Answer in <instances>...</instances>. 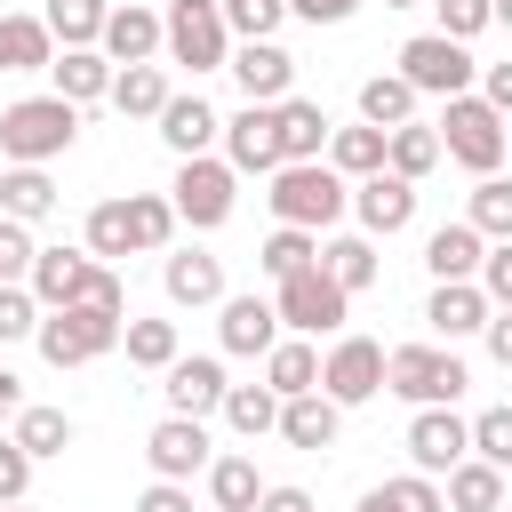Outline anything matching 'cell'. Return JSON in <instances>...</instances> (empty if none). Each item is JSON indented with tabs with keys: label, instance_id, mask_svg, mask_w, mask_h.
Segmentation results:
<instances>
[{
	"label": "cell",
	"instance_id": "ab89813d",
	"mask_svg": "<svg viewBox=\"0 0 512 512\" xmlns=\"http://www.w3.org/2000/svg\"><path fill=\"white\" fill-rule=\"evenodd\" d=\"M480 240H512V176H480L472 184V216H464Z\"/></svg>",
	"mask_w": 512,
	"mask_h": 512
},
{
	"label": "cell",
	"instance_id": "5bb4252c",
	"mask_svg": "<svg viewBox=\"0 0 512 512\" xmlns=\"http://www.w3.org/2000/svg\"><path fill=\"white\" fill-rule=\"evenodd\" d=\"M144 456H152V472H160V480H192V472H208V464H216V456H208V424H200V416H168V424H152Z\"/></svg>",
	"mask_w": 512,
	"mask_h": 512
},
{
	"label": "cell",
	"instance_id": "680465c9",
	"mask_svg": "<svg viewBox=\"0 0 512 512\" xmlns=\"http://www.w3.org/2000/svg\"><path fill=\"white\" fill-rule=\"evenodd\" d=\"M480 336H488V352L512 368V312H488V328H480Z\"/></svg>",
	"mask_w": 512,
	"mask_h": 512
},
{
	"label": "cell",
	"instance_id": "9a60e30c",
	"mask_svg": "<svg viewBox=\"0 0 512 512\" xmlns=\"http://www.w3.org/2000/svg\"><path fill=\"white\" fill-rule=\"evenodd\" d=\"M352 208H360V224H368V232H384V240H392V232L416 216V184H408V176H392V168H376V176H360V184H352Z\"/></svg>",
	"mask_w": 512,
	"mask_h": 512
},
{
	"label": "cell",
	"instance_id": "ba28073f",
	"mask_svg": "<svg viewBox=\"0 0 512 512\" xmlns=\"http://www.w3.org/2000/svg\"><path fill=\"white\" fill-rule=\"evenodd\" d=\"M344 288L312 264V272H296V280H280V296H272V312H280V328H296V336H328V328H344Z\"/></svg>",
	"mask_w": 512,
	"mask_h": 512
},
{
	"label": "cell",
	"instance_id": "8d00e7d4",
	"mask_svg": "<svg viewBox=\"0 0 512 512\" xmlns=\"http://www.w3.org/2000/svg\"><path fill=\"white\" fill-rule=\"evenodd\" d=\"M8 440H16L32 464H40V456H64V448H72V416H64V408H24Z\"/></svg>",
	"mask_w": 512,
	"mask_h": 512
},
{
	"label": "cell",
	"instance_id": "7bdbcfd3",
	"mask_svg": "<svg viewBox=\"0 0 512 512\" xmlns=\"http://www.w3.org/2000/svg\"><path fill=\"white\" fill-rule=\"evenodd\" d=\"M320 272H328L344 296H360V288L376 280V248H368V240H328V248H320Z\"/></svg>",
	"mask_w": 512,
	"mask_h": 512
},
{
	"label": "cell",
	"instance_id": "e0dca14e",
	"mask_svg": "<svg viewBox=\"0 0 512 512\" xmlns=\"http://www.w3.org/2000/svg\"><path fill=\"white\" fill-rule=\"evenodd\" d=\"M208 408H224V360H208V352H176L168 360V416H208Z\"/></svg>",
	"mask_w": 512,
	"mask_h": 512
},
{
	"label": "cell",
	"instance_id": "f35d334b",
	"mask_svg": "<svg viewBox=\"0 0 512 512\" xmlns=\"http://www.w3.org/2000/svg\"><path fill=\"white\" fill-rule=\"evenodd\" d=\"M448 504H456V512H496V504H504V472L480 464V456H464V464L448 472Z\"/></svg>",
	"mask_w": 512,
	"mask_h": 512
},
{
	"label": "cell",
	"instance_id": "bcb514c9",
	"mask_svg": "<svg viewBox=\"0 0 512 512\" xmlns=\"http://www.w3.org/2000/svg\"><path fill=\"white\" fill-rule=\"evenodd\" d=\"M472 456L496 464V472H512V408H480L472 416Z\"/></svg>",
	"mask_w": 512,
	"mask_h": 512
},
{
	"label": "cell",
	"instance_id": "6da1fadb",
	"mask_svg": "<svg viewBox=\"0 0 512 512\" xmlns=\"http://www.w3.org/2000/svg\"><path fill=\"white\" fill-rule=\"evenodd\" d=\"M272 216L280 224H296V232H328L344 208H352V184L328 168V160H288V168H272Z\"/></svg>",
	"mask_w": 512,
	"mask_h": 512
},
{
	"label": "cell",
	"instance_id": "8fae6325",
	"mask_svg": "<svg viewBox=\"0 0 512 512\" xmlns=\"http://www.w3.org/2000/svg\"><path fill=\"white\" fill-rule=\"evenodd\" d=\"M224 168L232 176H272L280 168V120H272V104H240L224 120Z\"/></svg>",
	"mask_w": 512,
	"mask_h": 512
},
{
	"label": "cell",
	"instance_id": "681fc988",
	"mask_svg": "<svg viewBox=\"0 0 512 512\" xmlns=\"http://www.w3.org/2000/svg\"><path fill=\"white\" fill-rule=\"evenodd\" d=\"M32 256H40V248H32V232L0 216V288H16V280L32 272Z\"/></svg>",
	"mask_w": 512,
	"mask_h": 512
},
{
	"label": "cell",
	"instance_id": "f6af8a7d",
	"mask_svg": "<svg viewBox=\"0 0 512 512\" xmlns=\"http://www.w3.org/2000/svg\"><path fill=\"white\" fill-rule=\"evenodd\" d=\"M216 16H224V32H240V40H272V24L288 16V0H216Z\"/></svg>",
	"mask_w": 512,
	"mask_h": 512
},
{
	"label": "cell",
	"instance_id": "91938a15",
	"mask_svg": "<svg viewBox=\"0 0 512 512\" xmlns=\"http://www.w3.org/2000/svg\"><path fill=\"white\" fill-rule=\"evenodd\" d=\"M256 512H312V496H304V488H264Z\"/></svg>",
	"mask_w": 512,
	"mask_h": 512
},
{
	"label": "cell",
	"instance_id": "74e56055",
	"mask_svg": "<svg viewBox=\"0 0 512 512\" xmlns=\"http://www.w3.org/2000/svg\"><path fill=\"white\" fill-rule=\"evenodd\" d=\"M208 496H216V512H256L264 480H256L248 456H216V464H208Z\"/></svg>",
	"mask_w": 512,
	"mask_h": 512
},
{
	"label": "cell",
	"instance_id": "603a6c76",
	"mask_svg": "<svg viewBox=\"0 0 512 512\" xmlns=\"http://www.w3.org/2000/svg\"><path fill=\"white\" fill-rule=\"evenodd\" d=\"M336 424H344V408H336L328 392H296V400H280V432H288V448H336Z\"/></svg>",
	"mask_w": 512,
	"mask_h": 512
},
{
	"label": "cell",
	"instance_id": "52a82bcc",
	"mask_svg": "<svg viewBox=\"0 0 512 512\" xmlns=\"http://www.w3.org/2000/svg\"><path fill=\"white\" fill-rule=\"evenodd\" d=\"M232 184H240V176H232L224 160H208V152H200V160H184V168H176V200H168V208H176L192 232H216V224L232 216V200H240Z\"/></svg>",
	"mask_w": 512,
	"mask_h": 512
},
{
	"label": "cell",
	"instance_id": "8992f818",
	"mask_svg": "<svg viewBox=\"0 0 512 512\" xmlns=\"http://www.w3.org/2000/svg\"><path fill=\"white\" fill-rule=\"evenodd\" d=\"M400 80L416 88V96H472V80H480V64H472V48L464 40H440V32H416L408 48H400Z\"/></svg>",
	"mask_w": 512,
	"mask_h": 512
},
{
	"label": "cell",
	"instance_id": "7dc6e473",
	"mask_svg": "<svg viewBox=\"0 0 512 512\" xmlns=\"http://www.w3.org/2000/svg\"><path fill=\"white\" fill-rule=\"evenodd\" d=\"M128 216H136V248H168V232H176V208H168V200L128 192Z\"/></svg>",
	"mask_w": 512,
	"mask_h": 512
},
{
	"label": "cell",
	"instance_id": "cb8c5ba5",
	"mask_svg": "<svg viewBox=\"0 0 512 512\" xmlns=\"http://www.w3.org/2000/svg\"><path fill=\"white\" fill-rule=\"evenodd\" d=\"M272 120H280V168H288V160H320V152H328V112H320V104L288 96V104H272Z\"/></svg>",
	"mask_w": 512,
	"mask_h": 512
},
{
	"label": "cell",
	"instance_id": "7402d4cb",
	"mask_svg": "<svg viewBox=\"0 0 512 512\" xmlns=\"http://www.w3.org/2000/svg\"><path fill=\"white\" fill-rule=\"evenodd\" d=\"M216 128H224V120H216L200 96H168V104H160V136H168L176 160H200V152L216 144Z\"/></svg>",
	"mask_w": 512,
	"mask_h": 512
},
{
	"label": "cell",
	"instance_id": "4dcf8cb0",
	"mask_svg": "<svg viewBox=\"0 0 512 512\" xmlns=\"http://www.w3.org/2000/svg\"><path fill=\"white\" fill-rule=\"evenodd\" d=\"M328 168L352 176V184L376 176V168H384V128H368V120H360V128H328Z\"/></svg>",
	"mask_w": 512,
	"mask_h": 512
},
{
	"label": "cell",
	"instance_id": "db71d44e",
	"mask_svg": "<svg viewBox=\"0 0 512 512\" xmlns=\"http://www.w3.org/2000/svg\"><path fill=\"white\" fill-rule=\"evenodd\" d=\"M80 304H96V312H128V296H120L112 264H88V288H80Z\"/></svg>",
	"mask_w": 512,
	"mask_h": 512
},
{
	"label": "cell",
	"instance_id": "836d02e7",
	"mask_svg": "<svg viewBox=\"0 0 512 512\" xmlns=\"http://www.w3.org/2000/svg\"><path fill=\"white\" fill-rule=\"evenodd\" d=\"M104 16H112L104 0H48L40 24H48V40H64V48H96V40H104Z\"/></svg>",
	"mask_w": 512,
	"mask_h": 512
},
{
	"label": "cell",
	"instance_id": "83f0119b",
	"mask_svg": "<svg viewBox=\"0 0 512 512\" xmlns=\"http://www.w3.org/2000/svg\"><path fill=\"white\" fill-rule=\"evenodd\" d=\"M360 120H368V128H384V136H392V128H408V120H416V88H408L400 72L360 80Z\"/></svg>",
	"mask_w": 512,
	"mask_h": 512
},
{
	"label": "cell",
	"instance_id": "30bf717a",
	"mask_svg": "<svg viewBox=\"0 0 512 512\" xmlns=\"http://www.w3.org/2000/svg\"><path fill=\"white\" fill-rule=\"evenodd\" d=\"M160 48H168L184 72H224V64H232V32H224L216 8H176L168 32H160Z\"/></svg>",
	"mask_w": 512,
	"mask_h": 512
},
{
	"label": "cell",
	"instance_id": "94428289",
	"mask_svg": "<svg viewBox=\"0 0 512 512\" xmlns=\"http://www.w3.org/2000/svg\"><path fill=\"white\" fill-rule=\"evenodd\" d=\"M0 416H24V376L0 368Z\"/></svg>",
	"mask_w": 512,
	"mask_h": 512
},
{
	"label": "cell",
	"instance_id": "6f0895ef",
	"mask_svg": "<svg viewBox=\"0 0 512 512\" xmlns=\"http://www.w3.org/2000/svg\"><path fill=\"white\" fill-rule=\"evenodd\" d=\"M288 8H296L304 24H344V16L360 8V0H288Z\"/></svg>",
	"mask_w": 512,
	"mask_h": 512
},
{
	"label": "cell",
	"instance_id": "7a4b0ae2",
	"mask_svg": "<svg viewBox=\"0 0 512 512\" xmlns=\"http://www.w3.org/2000/svg\"><path fill=\"white\" fill-rule=\"evenodd\" d=\"M72 136H80V104H64V96H24L0 112V152L16 168H48L56 152H72Z\"/></svg>",
	"mask_w": 512,
	"mask_h": 512
},
{
	"label": "cell",
	"instance_id": "d590c367",
	"mask_svg": "<svg viewBox=\"0 0 512 512\" xmlns=\"http://www.w3.org/2000/svg\"><path fill=\"white\" fill-rule=\"evenodd\" d=\"M256 264H264L272 280H296V272H312V264H320V232H296V224H280V232L256 248Z\"/></svg>",
	"mask_w": 512,
	"mask_h": 512
},
{
	"label": "cell",
	"instance_id": "60d3db41",
	"mask_svg": "<svg viewBox=\"0 0 512 512\" xmlns=\"http://www.w3.org/2000/svg\"><path fill=\"white\" fill-rule=\"evenodd\" d=\"M360 512H448V496H440L424 472H408V480H384V488H368V496H360Z\"/></svg>",
	"mask_w": 512,
	"mask_h": 512
},
{
	"label": "cell",
	"instance_id": "44dd1931",
	"mask_svg": "<svg viewBox=\"0 0 512 512\" xmlns=\"http://www.w3.org/2000/svg\"><path fill=\"white\" fill-rule=\"evenodd\" d=\"M424 320L456 344V336H480L488 328V296H480V280H440L432 288V304H424Z\"/></svg>",
	"mask_w": 512,
	"mask_h": 512
},
{
	"label": "cell",
	"instance_id": "9f6ffc18",
	"mask_svg": "<svg viewBox=\"0 0 512 512\" xmlns=\"http://www.w3.org/2000/svg\"><path fill=\"white\" fill-rule=\"evenodd\" d=\"M136 512H192V496H184V480H152L136 496Z\"/></svg>",
	"mask_w": 512,
	"mask_h": 512
},
{
	"label": "cell",
	"instance_id": "ac0fdd59",
	"mask_svg": "<svg viewBox=\"0 0 512 512\" xmlns=\"http://www.w3.org/2000/svg\"><path fill=\"white\" fill-rule=\"evenodd\" d=\"M160 32H168V24H160L152 8H112L96 48H104V64L120 72V64H152V56H160Z\"/></svg>",
	"mask_w": 512,
	"mask_h": 512
},
{
	"label": "cell",
	"instance_id": "003e7915",
	"mask_svg": "<svg viewBox=\"0 0 512 512\" xmlns=\"http://www.w3.org/2000/svg\"><path fill=\"white\" fill-rule=\"evenodd\" d=\"M0 512H24V504H0Z\"/></svg>",
	"mask_w": 512,
	"mask_h": 512
},
{
	"label": "cell",
	"instance_id": "be15d7a7",
	"mask_svg": "<svg viewBox=\"0 0 512 512\" xmlns=\"http://www.w3.org/2000/svg\"><path fill=\"white\" fill-rule=\"evenodd\" d=\"M168 8H216V0H168Z\"/></svg>",
	"mask_w": 512,
	"mask_h": 512
},
{
	"label": "cell",
	"instance_id": "f907efd6",
	"mask_svg": "<svg viewBox=\"0 0 512 512\" xmlns=\"http://www.w3.org/2000/svg\"><path fill=\"white\" fill-rule=\"evenodd\" d=\"M32 328H40L32 288H0V344H16V336H32Z\"/></svg>",
	"mask_w": 512,
	"mask_h": 512
},
{
	"label": "cell",
	"instance_id": "6125c7cd",
	"mask_svg": "<svg viewBox=\"0 0 512 512\" xmlns=\"http://www.w3.org/2000/svg\"><path fill=\"white\" fill-rule=\"evenodd\" d=\"M488 8H496V24H512V0H488Z\"/></svg>",
	"mask_w": 512,
	"mask_h": 512
},
{
	"label": "cell",
	"instance_id": "d6986e66",
	"mask_svg": "<svg viewBox=\"0 0 512 512\" xmlns=\"http://www.w3.org/2000/svg\"><path fill=\"white\" fill-rule=\"evenodd\" d=\"M24 280H32V304L64 312V304H80V288H88V256H80V248H40Z\"/></svg>",
	"mask_w": 512,
	"mask_h": 512
},
{
	"label": "cell",
	"instance_id": "816d5d0a",
	"mask_svg": "<svg viewBox=\"0 0 512 512\" xmlns=\"http://www.w3.org/2000/svg\"><path fill=\"white\" fill-rule=\"evenodd\" d=\"M480 296H488V304H504V312H512V240H496V248H488V256H480Z\"/></svg>",
	"mask_w": 512,
	"mask_h": 512
},
{
	"label": "cell",
	"instance_id": "d4e9b609",
	"mask_svg": "<svg viewBox=\"0 0 512 512\" xmlns=\"http://www.w3.org/2000/svg\"><path fill=\"white\" fill-rule=\"evenodd\" d=\"M48 72H56V96H64V104H96V96H112V64H104V48H64Z\"/></svg>",
	"mask_w": 512,
	"mask_h": 512
},
{
	"label": "cell",
	"instance_id": "4fadbf2b",
	"mask_svg": "<svg viewBox=\"0 0 512 512\" xmlns=\"http://www.w3.org/2000/svg\"><path fill=\"white\" fill-rule=\"evenodd\" d=\"M224 72L240 80V96H248V104H288V80H296V56H288L280 40H240Z\"/></svg>",
	"mask_w": 512,
	"mask_h": 512
},
{
	"label": "cell",
	"instance_id": "03108f58",
	"mask_svg": "<svg viewBox=\"0 0 512 512\" xmlns=\"http://www.w3.org/2000/svg\"><path fill=\"white\" fill-rule=\"evenodd\" d=\"M504 152H512V120H504Z\"/></svg>",
	"mask_w": 512,
	"mask_h": 512
},
{
	"label": "cell",
	"instance_id": "f546056e",
	"mask_svg": "<svg viewBox=\"0 0 512 512\" xmlns=\"http://www.w3.org/2000/svg\"><path fill=\"white\" fill-rule=\"evenodd\" d=\"M112 104H120L128 120H160V104H168V72H160V64H120V72H112Z\"/></svg>",
	"mask_w": 512,
	"mask_h": 512
},
{
	"label": "cell",
	"instance_id": "ee69618b",
	"mask_svg": "<svg viewBox=\"0 0 512 512\" xmlns=\"http://www.w3.org/2000/svg\"><path fill=\"white\" fill-rule=\"evenodd\" d=\"M120 344H128L136 368H168V360H176V320H128Z\"/></svg>",
	"mask_w": 512,
	"mask_h": 512
},
{
	"label": "cell",
	"instance_id": "11a10c76",
	"mask_svg": "<svg viewBox=\"0 0 512 512\" xmlns=\"http://www.w3.org/2000/svg\"><path fill=\"white\" fill-rule=\"evenodd\" d=\"M480 104L512 120V64H480Z\"/></svg>",
	"mask_w": 512,
	"mask_h": 512
},
{
	"label": "cell",
	"instance_id": "5b68a950",
	"mask_svg": "<svg viewBox=\"0 0 512 512\" xmlns=\"http://www.w3.org/2000/svg\"><path fill=\"white\" fill-rule=\"evenodd\" d=\"M440 152L456 160V168H472V176H496L504 168V112H488L480 96H448V112H440Z\"/></svg>",
	"mask_w": 512,
	"mask_h": 512
},
{
	"label": "cell",
	"instance_id": "e7e4bbea",
	"mask_svg": "<svg viewBox=\"0 0 512 512\" xmlns=\"http://www.w3.org/2000/svg\"><path fill=\"white\" fill-rule=\"evenodd\" d=\"M384 8H416V0H384Z\"/></svg>",
	"mask_w": 512,
	"mask_h": 512
},
{
	"label": "cell",
	"instance_id": "f1b7e54d",
	"mask_svg": "<svg viewBox=\"0 0 512 512\" xmlns=\"http://www.w3.org/2000/svg\"><path fill=\"white\" fill-rule=\"evenodd\" d=\"M264 384H272L280 400H296V392H320V352H312L304 336L272 344V352H264Z\"/></svg>",
	"mask_w": 512,
	"mask_h": 512
},
{
	"label": "cell",
	"instance_id": "3957f363",
	"mask_svg": "<svg viewBox=\"0 0 512 512\" xmlns=\"http://www.w3.org/2000/svg\"><path fill=\"white\" fill-rule=\"evenodd\" d=\"M120 312H96V304H64V312H48L40 328H32V344H40V360L48 368H88V360H104L112 344H120Z\"/></svg>",
	"mask_w": 512,
	"mask_h": 512
},
{
	"label": "cell",
	"instance_id": "7c38bea8",
	"mask_svg": "<svg viewBox=\"0 0 512 512\" xmlns=\"http://www.w3.org/2000/svg\"><path fill=\"white\" fill-rule=\"evenodd\" d=\"M408 456H416L424 480H432V472H456V464L472 456V424H464L456 408H416V424H408Z\"/></svg>",
	"mask_w": 512,
	"mask_h": 512
},
{
	"label": "cell",
	"instance_id": "d6a6232c",
	"mask_svg": "<svg viewBox=\"0 0 512 512\" xmlns=\"http://www.w3.org/2000/svg\"><path fill=\"white\" fill-rule=\"evenodd\" d=\"M224 424H232L240 440L280 432V392H272V384H224Z\"/></svg>",
	"mask_w": 512,
	"mask_h": 512
},
{
	"label": "cell",
	"instance_id": "e575fe53",
	"mask_svg": "<svg viewBox=\"0 0 512 512\" xmlns=\"http://www.w3.org/2000/svg\"><path fill=\"white\" fill-rule=\"evenodd\" d=\"M384 168H392V176H408V184H416V176H432V168H440V136H432V128H416V120H408V128H392V136H384Z\"/></svg>",
	"mask_w": 512,
	"mask_h": 512
},
{
	"label": "cell",
	"instance_id": "1f68e13d",
	"mask_svg": "<svg viewBox=\"0 0 512 512\" xmlns=\"http://www.w3.org/2000/svg\"><path fill=\"white\" fill-rule=\"evenodd\" d=\"M48 208H56L48 168H8V176H0V216H8V224H40Z\"/></svg>",
	"mask_w": 512,
	"mask_h": 512
},
{
	"label": "cell",
	"instance_id": "4316f807",
	"mask_svg": "<svg viewBox=\"0 0 512 512\" xmlns=\"http://www.w3.org/2000/svg\"><path fill=\"white\" fill-rule=\"evenodd\" d=\"M56 64V40L40 16H0V72H48Z\"/></svg>",
	"mask_w": 512,
	"mask_h": 512
},
{
	"label": "cell",
	"instance_id": "ffe728a7",
	"mask_svg": "<svg viewBox=\"0 0 512 512\" xmlns=\"http://www.w3.org/2000/svg\"><path fill=\"white\" fill-rule=\"evenodd\" d=\"M160 288H168V304H224V264L208 248H176L160 264Z\"/></svg>",
	"mask_w": 512,
	"mask_h": 512
},
{
	"label": "cell",
	"instance_id": "9c48e42d",
	"mask_svg": "<svg viewBox=\"0 0 512 512\" xmlns=\"http://www.w3.org/2000/svg\"><path fill=\"white\" fill-rule=\"evenodd\" d=\"M320 392H328L336 408L376 400V392H384V344H376V336H336V352L320 360Z\"/></svg>",
	"mask_w": 512,
	"mask_h": 512
},
{
	"label": "cell",
	"instance_id": "277c9868",
	"mask_svg": "<svg viewBox=\"0 0 512 512\" xmlns=\"http://www.w3.org/2000/svg\"><path fill=\"white\" fill-rule=\"evenodd\" d=\"M464 384H472L464 360L440 352V344H400V352H384V392H400V400H416V408H456Z\"/></svg>",
	"mask_w": 512,
	"mask_h": 512
},
{
	"label": "cell",
	"instance_id": "484cf974",
	"mask_svg": "<svg viewBox=\"0 0 512 512\" xmlns=\"http://www.w3.org/2000/svg\"><path fill=\"white\" fill-rule=\"evenodd\" d=\"M480 232L472 224H440L432 240H424V264H432V280H480Z\"/></svg>",
	"mask_w": 512,
	"mask_h": 512
},
{
	"label": "cell",
	"instance_id": "b9f144b4",
	"mask_svg": "<svg viewBox=\"0 0 512 512\" xmlns=\"http://www.w3.org/2000/svg\"><path fill=\"white\" fill-rule=\"evenodd\" d=\"M128 248H136L128 200H96V208H88V256H128Z\"/></svg>",
	"mask_w": 512,
	"mask_h": 512
},
{
	"label": "cell",
	"instance_id": "2e32d148",
	"mask_svg": "<svg viewBox=\"0 0 512 512\" xmlns=\"http://www.w3.org/2000/svg\"><path fill=\"white\" fill-rule=\"evenodd\" d=\"M216 336H224V352H248V360H264V352L280 344V312H272V296H224V320H216Z\"/></svg>",
	"mask_w": 512,
	"mask_h": 512
},
{
	"label": "cell",
	"instance_id": "c3c4849f",
	"mask_svg": "<svg viewBox=\"0 0 512 512\" xmlns=\"http://www.w3.org/2000/svg\"><path fill=\"white\" fill-rule=\"evenodd\" d=\"M440 8V40H472V32H488L496 24V8L488 0H432Z\"/></svg>",
	"mask_w": 512,
	"mask_h": 512
},
{
	"label": "cell",
	"instance_id": "f5cc1de1",
	"mask_svg": "<svg viewBox=\"0 0 512 512\" xmlns=\"http://www.w3.org/2000/svg\"><path fill=\"white\" fill-rule=\"evenodd\" d=\"M24 488H32V456L16 440H0V504H24Z\"/></svg>",
	"mask_w": 512,
	"mask_h": 512
}]
</instances>
